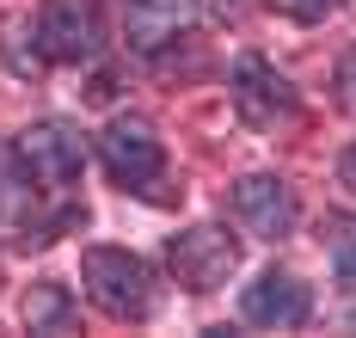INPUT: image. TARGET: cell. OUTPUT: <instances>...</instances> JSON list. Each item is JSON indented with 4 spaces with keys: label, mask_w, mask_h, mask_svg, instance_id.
I'll return each instance as SVG.
<instances>
[{
    "label": "cell",
    "mask_w": 356,
    "mask_h": 338,
    "mask_svg": "<svg viewBox=\"0 0 356 338\" xmlns=\"http://www.w3.org/2000/svg\"><path fill=\"white\" fill-rule=\"evenodd\" d=\"M80 283L111 320H147L154 314V271H147V259L123 252V246H86Z\"/></svg>",
    "instance_id": "cell-1"
},
{
    "label": "cell",
    "mask_w": 356,
    "mask_h": 338,
    "mask_svg": "<svg viewBox=\"0 0 356 338\" xmlns=\"http://www.w3.org/2000/svg\"><path fill=\"white\" fill-rule=\"evenodd\" d=\"M99 160H105V172L123 191H154V185H160V172H166V148H160L154 123L136 117V111L105 123V136H99Z\"/></svg>",
    "instance_id": "cell-2"
},
{
    "label": "cell",
    "mask_w": 356,
    "mask_h": 338,
    "mask_svg": "<svg viewBox=\"0 0 356 338\" xmlns=\"http://www.w3.org/2000/svg\"><path fill=\"white\" fill-rule=\"evenodd\" d=\"M37 49H43V62H92L99 49H105V13H99V0H43V13H37Z\"/></svg>",
    "instance_id": "cell-3"
},
{
    "label": "cell",
    "mask_w": 356,
    "mask_h": 338,
    "mask_svg": "<svg viewBox=\"0 0 356 338\" xmlns=\"http://www.w3.org/2000/svg\"><path fill=\"white\" fill-rule=\"evenodd\" d=\"M227 99H234L240 123H252V129H283V123H295V111H301L295 86H289L264 56H240V62H234Z\"/></svg>",
    "instance_id": "cell-4"
},
{
    "label": "cell",
    "mask_w": 356,
    "mask_h": 338,
    "mask_svg": "<svg viewBox=\"0 0 356 338\" xmlns=\"http://www.w3.org/2000/svg\"><path fill=\"white\" fill-rule=\"evenodd\" d=\"M166 264H172V277L184 283V289L209 296V289H221V283L234 277L240 246H234V234H227V227L203 222V227H184V234L166 240Z\"/></svg>",
    "instance_id": "cell-5"
},
{
    "label": "cell",
    "mask_w": 356,
    "mask_h": 338,
    "mask_svg": "<svg viewBox=\"0 0 356 338\" xmlns=\"http://www.w3.org/2000/svg\"><path fill=\"white\" fill-rule=\"evenodd\" d=\"M19 160H25V172H31L43 191H68L80 172H86V148H80V136H74L68 123H31V129H19Z\"/></svg>",
    "instance_id": "cell-6"
},
{
    "label": "cell",
    "mask_w": 356,
    "mask_h": 338,
    "mask_svg": "<svg viewBox=\"0 0 356 338\" xmlns=\"http://www.w3.org/2000/svg\"><path fill=\"white\" fill-rule=\"evenodd\" d=\"M234 216H240V227L258 234V240H283L289 227H295V191H289L277 172H252V179L234 185Z\"/></svg>",
    "instance_id": "cell-7"
},
{
    "label": "cell",
    "mask_w": 356,
    "mask_h": 338,
    "mask_svg": "<svg viewBox=\"0 0 356 338\" xmlns=\"http://www.w3.org/2000/svg\"><path fill=\"white\" fill-rule=\"evenodd\" d=\"M240 314H246L252 326L289 332V326H301V320L314 314V296H307V283H301V277H289V271H264L258 283H246Z\"/></svg>",
    "instance_id": "cell-8"
},
{
    "label": "cell",
    "mask_w": 356,
    "mask_h": 338,
    "mask_svg": "<svg viewBox=\"0 0 356 338\" xmlns=\"http://www.w3.org/2000/svg\"><path fill=\"white\" fill-rule=\"evenodd\" d=\"M203 13V0H123V31H129V49H166L178 31H191Z\"/></svg>",
    "instance_id": "cell-9"
},
{
    "label": "cell",
    "mask_w": 356,
    "mask_h": 338,
    "mask_svg": "<svg viewBox=\"0 0 356 338\" xmlns=\"http://www.w3.org/2000/svg\"><path fill=\"white\" fill-rule=\"evenodd\" d=\"M37 209V179L25 172L19 148H0V222H31Z\"/></svg>",
    "instance_id": "cell-10"
},
{
    "label": "cell",
    "mask_w": 356,
    "mask_h": 338,
    "mask_svg": "<svg viewBox=\"0 0 356 338\" xmlns=\"http://www.w3.org/2000/svg\"><path fill=\"white\" fill-rule=\"evenodd\" d=\"M68 320H74V301L62 283H37L25 296V326L31 332H68Z\"/></svg>",
    "instance_id": "cell-11"
},
{
    "label": "cell",
    "mask_w": 356,
    "mask_h": 338,
    "mask_svg": "<svg viewBox=\"0 0 356 338\" xmlns=\"http://www.w3.org/2000/svg\"><path fill=\"white\" fill-rule=\"evenodd\" d=\"M332 264H338V277H344V283H356V227H344V234H338Z\"/></svg>",
    "instance_id": "cell-12"
},
{
    "label": "cell",
    "mask_w": 356,
    "mask_h": 338,
    "mask_svg": "<svg viewBox=\"0 0 356 338\" xmlns=\"http://www.w3.org/2000/svg\"><path fill=\"white\" fill-rule=\"evenodd\" d=\"M283 6L295 13V19H325V13H332L338 0H283Z\"/></svg>",
    "instance_id": "cell-13"
},
{
    "label": "cell",
    "mask_w": 356,
    "mask_h": 338,
    "mask_svg": "<svg viewBox=\"0 0 356 338\" xmlns=\"http://www.w3.org/2000/svg\"><path fill=\"white\" fill-rule=\"evenodd\" d=\"M338 185H344V191L356 197V142H350L344 154H338Z\"/></svg>",
    "instance_id": "cell-14"
},
{
    "label": "cell",
    "mask_w": 356,
    "mask_h": 338,
    "mask_svg": "<svg viewBox=\"0 0 356 338\" xmlns=\"http://www.w3.org/2000/svg\"><path fill=\"white\" fill-rule=\"evenodd\" d=\"M338 86H344V99H350V105H356V49H350V56H344V74H338Z\"/></svg>",
    "instance_id": "cell-15"
}]
</instances>
